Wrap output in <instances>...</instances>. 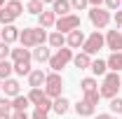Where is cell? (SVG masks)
<instances>
[{
  "label": "cell",
  "mask_w": 122,
  "mask_h": 119,
  "mask_svg": "<svg viewBox=\"0 0 122 119\" xmlns=\"http://www.w3.org/2000/svg\"><path fill=\"white\" fill-rule=\"evenodd\" d=\"M47 30L45 28H24L21 33H19V42H21V47H26V49H35V47L45 45L47 42Z\"/></svg>",
  "instance_id": "cell-1"
},
{
  "label": "cell",
  "mask_w": 122,
  "mask_h": 119,
  "mask_svg": "<svg viewBox=\"0 0 122 119\" xmlns=\"http://www.w3.org/2000/svg\"><path fill=\"white\" fill-rule=\"evenodd\" d=\"M21 14H24L21 0H7L5 7H0V23H2V26H12Z\"/></svg>",
  "instance_id": "cell-2"
},
{
  "label": "cell",
  "mask_w": 122,
  "mask_h": 119,
  "mask_svg": "<svg viewBox=\"0 0 122 119\" xmlns=\"http://www.w3.org/2000/svg\"><path fill=\"white\" fill-rule=\"evenodd\" d=\"M120 75L117 73H106V77H103V84H101V89H99V93H101V98H108V101H113L115 96H117V91H120Z\"/></svg>",
  "instance_id": "cell-3"
},
{
  "label": "cell",
  "mask_w": 122,
  "mask_h": 119,
  "mask_svg": "<svg viewBox=\"0 0 122 119\" xmlns=\"http://www.w3.org/2000/svg\"><path fill=\"white\" fill-rule=\"evenodd\" d=\"M73 49H68V47H61L56 49L54 54H52V59H49V68H52V73H61L71 61H73Z\"/></svg>",
  "instance_id": "cell-4"
},
{
  "label": "cell",
  "mask_w": 122,
  "mask_h": 119,
  "mask_svg": "<svg viewBox=\"0 0 122 119\" xmlns=\"http://www.w3.org/2000/svg\"><path fill=\"white\" fill-rule=\"evenodd\" d=\"M61 89H63V77L61 73H47V79H45V93L54 101L61 96Z\"/></svg>",
  "instance_id": "cell-5"
},
{
  "label": "cell",
  "mask_w": 122,
  "mask_h": 119,
  "mask_svg": "<svg viewBox=\"0 0 122 119\" xmlns=\"http://www.w3.org/2000/svg\"><path fill=\"white\" fill-rule=\"evenodd\" d=\"M103 45H106V37H103L99 30H94L89 37L85 40V45H82V51H85L87 56H94V54H99V51L103 49Z\"/></svg>",
  "instance_id": "cell-6"
},
{
  "label": "cell",
  "mask_w": 122,
  "mask_h": 119,
  "mask_svg": "<svg viewBox=\"0 0 122 119\" xmlns=\"http://www.w3.org/2000/svg\"><path fill=\"white\" fill-rule=\"evenodd\" d=\"M28 101L35 105V107L45 110V112L52 110V98L45 93V89H30V91H28Z\"/></svg>",
  "instance_id": "cell-7"
},
{
  "label": "cell",
  "mask_w": 122,
  "mask_h": 119,
  "mask_svg": "<svg viewBox=\"0 0 122 119\" xmlns=\"http://www.w3.org/2000/svg\"><path fill=\"white\" fill-rule=\"evenodd\" d=\"M54 26H56V30H59V33H63V35H66V33H73V30H77V28H80V16H77V14L59 16Z\"/></svg>",
  "instance_id": "cell-8"
},
{
  "label": "cell",
  "mask_w": 122,
  "mask_h": 119,
  "mask_svg": "<svg viewBox=\"0 0 122 119\" xmlns=\"http://www.w3.org/2000/svg\"><path fill=\"white\" fill-rule=\"evenodd\" d=\"M89 21L94 28H106L110 23V12L103 9V7H92L89 9Z\"/></svg>",
  "instance_id": "cell-9"
},
{
  "label": "cell",
  "mask_w": 122,
  "mask_h": 119,
  "mask_svg": "<svg viewBox=\"0 0 122 119\" xmlns=\"http://www.w3.org/2000/svg\"><path fill=\"white\" fill-rule=\"evenodd\" d=\"M106 47L113 49V54H115V51H122V33H117V30H108V33H106Z\"/></svg>",
  "instance_id": "cell-10"
},
{
  "label": "cell",
  "mask_w": 122,
  "mask_h": 119,
  "mask_svg": "<svg viewBox=\"0 0 122 119\" xmlns=\"http://www.w3.org/2000/svg\"><path fill=\"white\" fill-rule=\"evenodd\" d=\"M85 33L77 28V30H73V33H68V37H66V47L68 49H80V47L85 45Z\"/></svg>",
  "instance_id": "cell-11"
},
{
  "label": "cell",
  "mask_w": 122,
  "mask_h": 119,
  "mask_svg": "<svg viewBox=\"0 0 122 119\" xmlns=\"http://www.w3.org/2000/svg\"><path fill=\"white\" fill-rule=\"evenodd\" d=\"M2 91H5V96H7V98H16V96H19V91H21V84H19L16 79L10 77V79H5V82H2Z\"/></svg>",
  "instance_id": "cell-12"
},
{
  "label": "cell",
  "mask_w": 122,
  "mask_h": 119,
  "mask_svg": "<svg viewBox=\"0 0 122 119\" xmlns=\"http://www.w3.org/2000/svg\"><path fill=\"white\" fill-rule=\"evenodd\" d=\"M30 54H33V59L38 61V63H49V59H52V49H49V47H45V45L35 47Z\"/></svg>",
  "instance_id": "cell-13"
},
{
  "label": "cell",
  "mask_w": 122,
  "mask_h": 119,
  "mask_svg": "<svg viewBox=\"0 0 122 119\" xmlns=\"http://www.w3.org/2000/svg\"><path fill=\"white\" fill-rule=\"evenodd\" d=\"M45 79H47V73H42V70H30L28 87H30V89H40V87L45 84Z\"/></svg>",
  "instance_id": "cell-14"
},
{
  "label": "cell",
  "mask_w": 122,
  "mask_h": 119,
  "mask_svg": "<svg viewBox=\"0 0 122 119\" xmlns=\"http://www.w3.org/2000/svg\"><path fill=\"white\" fill-rule=\"evenodd\" d=\"M52 110H54L59 117H63V114L71 110V101H68V98H63V96H59V98H54V101H52Z\"/></svg>",
  "instance_id": "cell-15"
},
{
  "label": "cell",
  "mask_w": 122,
  "mask_h": 119,
  "mask_svg": "<svg viewBox=\"0 0 122 119\" xmlns=\"http://www.w3.org/2000/svg\"><path fill=\"white\" fill-rule=\"evenodd\" d=\"M52 12L59 16H68L71 14V0H54L52 2Z\"/></svg>",
  "instance_id": "cell-16"
},
{
  "label": "cell",
  "mask_w": 122,
  "mask_h": 119,
  "mask_svg": "<svg viewBox=\"0 0 122 119\" xmlns=\"http://www.w3.org/2000/svg\"><path fill=\"white\" fill-rule=\"evenodd\" d=\"M38 23H40V28H52V26L56 23V14H54L52 9H45L42 14L38 16Z\"/></svg>",
  "instance_id": "cell-17"
},
{
  "label": "cell",
  "mask_w": 122,
  "mask_h": 119,
  "mask_svg": "<svg viewBox=\"0 0 122 119\" xmlns=\"http://www.w3.org/2000/svg\"><path fill=\"white\" fill-rule=\"evenodd\" d=\"M19 33H21V30L16 28L14 23H12V26H5V30H2V42H7V45L16 42V40H19Z\"/></svg>",
  "instance_id": "cell-18"
},
{
  "label": "cell",
  "mask_w": 122,
  "mask_h": 119,
  "mask_svg": "<svg viewBox=\"0 0 122 119\" xmlns=\"http://www.w3.org/2000/svg\"><path fill=\"white\" fill-rule=\"evenodd\" d=\"M47 42L52 49H61V47H66V35L59 33V30H54V33H49V37H47Z\"/></svg>",
  "instance_id": "cell-19"
},
{
  "label": "cell",
  "mask_w": 122,
  "mask_h": 119,
  "mask_svg": "<svg viewBox=\"0 0 122 119\" xmlns=\"http://www.w3.org/2000/svg\"><path fill=\"white\" fill-rule=\"evenodd\" d=\"M80 91H82V96L94 93V91H99V82H96L94 77H85V79L80 82Z\"/></svg>",
  "instance_id": "cell-20"
},
{
  "label": "cell",
  "mask_w": 122,
  "mask_h": 119,
  "mask_svg": "<svg viewBox=\"0 0 122 119\" xmlns=\"http://www.w3.org/2000/svg\"><path fill=\"white\" fill-rule=\"evenodd\" d=\"M73 63H75L77 70H89V65H92V56H87L85 51H80V54H75V56H73Z\"/></svg>",
  "instance_id": "cell-21"
},
{
  "label": "cell",
  "mask_w": 122,
  "mask_h": 119,
  "mask_svg": "<svg viewBox=\"0 0 122 119\" xmlns=\"http://www.w3.org/2000/svg\"><path fill=\"white\" fill-rule=\"evenodd\" d=\"M10 59H12V63H16V61H30L33 54H30V49H26V47H19V49H12Z\"/></svg>",
  "instance_id": "cell-22"
},
{
  "label": "cell",
  "mask_w": 122,
  "mask_h": 119,
  "mask_svg": "<svg viewBox=\"0 0 122 119\" xmlns=\"http://www.w3.org/2000/svg\"><path fill=\"white\" fill-rule=\"evenodd\" d=\"M94 107H96V105L87 103V101L82 98V101L75 105V112H77V117H92V114H94Z\"/></svg>",
  "instance_id": "cell-23"
},
{
  "label": "cell",
  "mask_w": 122,
  "mask_h": 119,
  "mask_svg": "<svg viewBox=\"0 0 122 119\" xmlns=\"http://www.w3.org/2000/svg\"><path fill=\"white\" fill-rule=\"evenodd\" d=\"M106 63H108V68H110L113 73H120V70H122V51L110 54V56L106 59Z\"/></svg>",
  "instance_id": "cell-24"
},
{
  "label": "cell",
  "mask_w": 122,
  "mask_h": 119,
  "mask_svg": "<svg viewBox=\"0 0 122 119\" xmlns=\"http://www.w3.org/2000/svg\"><path fill=\"white\" fill-rule=\"evenodd\" d=\"M89 70L96 75V77H99V75H103V77H106V73H108V63H106L103 59H96V61H92Z\"/></svg>",
  "instance_id": "cell-25"
},
{
  "label": "cell",
  "mask_w": 122,
  "mask_h": 119,
  "mask_svg": "<svg viewBox=\"0 0 122 119\" xmlns=\"http://www.w3.org/2000/svg\"><path fill=\"white\" fill-rule=\"evenodd\" d=\"M26 12H28V14L40 16L42 12H45V5H42L40 0H28V2H26Z\"/></svg>",
  "instance_id": "cell-26"
},
{
  "label": "cell",
  "mask_w": 122,
  "mask_h": 119,
  "mask_svg": "<svg viewBox=\"0 0 122 119\" xmlns=\"http://www.w3.org/2000/svg\"><path fill=\"white\" fill-rule=\"evenodd\" d=\"M12 65H14V73L21 75V77H24V75L28 77L30 70H33V68H30V61H16V63H12Z\"/></svg>",
  "instance_id": "cell-27"
},
{
  "label": "cell",
  "mask_w": 122,
  "mask_h": 119,
  "mask_svg": "<svg viewBox=\"0 0 122 119\" xmlns=\"http://www.w3.org/2000/svg\"><path fill=\"white\" fill-rule=\"evenodd\" d=\"M14 73V65H12V61H0V79L5 82V79H10V75Z\"/></svg>",
  "instance_id": "cell-28"
},
{
  "label": "cell",
  "mask_w": 122,
  "mask_h": 119,
  "mask_svg": "<svg viewBox=\"0 0 122 119\" xmlns=\"http://www.w3.org/2000/svg\"><path fill=\"white\" fill-rule=\"evenodd\" d=\"M30 105V101H28V96H16V98H12V110H26Z\"/></svg>",
  "instance_id": "cell-29"
},
{
  "label": "cell",
  "mask_w": 122,
  "mask_h": 119,
  "mask_svg": "<svg viewBox=\"0 0 122 119\" xmlns=\"http://www.w3.org/2000/svg\"><path fill=\"white\" fill-rule=\"evenodd\" d=\"M108 107H110V112H115V114H122V98H117V96H115V98L110 101V105H108Z\"/></svg>",
  "instance_id": "cell-30"
},
{
  "label": "cell",
  "mask_w": 122,
  "mask_h": 119,
  "mask_svg": "<svg viewBox=\"0 0 122 119\" xmlns=\"http://www.w3.org/2000/svg\"><path fill=\"white\" fill-rule=\"evenodd\" d=\"M10 54H12V49H10V45L0 40V61H7V59H10Z\"/></svg>",
  "instance_id": "cell-31"
},
{
  "label": "cell",
  "mask_w": 122,
  "mask_h": 119,
  "mask_svg": "<svg viewBox=\"0 0 122 119\" xmlns=\"http://www.w3.org/2000/svg\"><path fill=\"white\" fill-rule=\"evenodd\" d=\"M87 5H89V0H71V9H75V12H82Z\"/></svg>",
  "instance_id": "cell-32"
},
{
  "label": "cell",
  "mask_w": 122,
  "mask_h": 119,
  "mask_svg": "<svg viewBox=\"0 0 122 119\" xmlns=\"http://www.w3.org/2000/svg\"><path fill=\"white\" fill-rule=\"evenodd\" d=\"M10 110H12V98H0V112H7L10 114Z\"/></svg>",
  "instance_id": "cell-33"
},
{
  "label": "cell",
  "mask_w": 122,
  "mask_h": 119,
  "mask_svg": "<svg viewBox=\"0 0 122 119\" xmlns=\"http://www.w3.org/2000/svg\"><path fill=\"white\" fill-rule=\"evenodd\" d=\"M30 119H49V112L40 110V107H35V110H33V114H30Z\"/></svg>",
  "instance_id": "cell-34"
},
{
  "label": "cell",
  "mask_w": 122,
  "mask_h": 119,
  "mask_svg": "<svg viewBox=\"0 0 122 119\" xmlns=\"http://www.w3.org/2000/svg\"><path fill=\"white\" fill-rule=\"evenodd\" d=\"M99 98H101V93H99V91H94V93H87V96H85V101H87V103H92V105L99 103Z\"/></svg>",
  "instance_id": "cell-35"
},
{
  "label": "cell",
  "mask_w": 122,
  "mask_h": 119,
  "mask_svg": "<svg viewBox=\"0 0 122 119\" xmlns=\"http://www.w3.org/2000/svg\"><path fill=\"white\" fill-rule=\"evenodd\" d=\"M12 119H30L26 110H12Z\"/></svg>",
  "instance_id": "cell-36"
},
{
  "label": "cell",
  "mask_w": 122,
  "mask_h": 119,
  "mask_svg": "<svg viewBox=\"0 0 122 119\" xmlns=\"http://www.w3.org/2000/svg\"><path fill=\"white\" fill-rule=\"evenodd\" d=\"M106 5H108V9H120L122 0H106Z\"/></svg>",
  "instance_id": "cell-37"
},
{
  "label": "cell",
  "mask_w": 122,
  "mask_h": 119,
  "mask_svg": "<svg viewBox=\"0 0 122 119\" xmlns=\"http://www.w3.org/2000/svg\"><path fill=\"white\" fill-rule=\"evenodd\" d=\"M115 23H117V28H122V9L115 12Z\"/></svg>",
  "instance_id": "cell-38"
},
{
  "label": "cell",
  "mask_w": 122,
  "mask_h": 119,
  "mask_svg": "<svg viewBox=\"0 0 122 119\" xmlns=\"http://www.w3.org/2000/svg\"><path fill=\"white\" fill-rule=\"evenodd\" d=\"M101 2H106V0H89L92 7H101Z\"/></svg>",
  "instance_id": "cell-39"
},
{
  "label": "cell",
  "mask_w": 122,
  "mask_h": 119,
  "mask_svg": "<svg viewBox=\"0 0 122 119\" xmlns=\"http://www.w3.org/2000/svg\"><path fill=\"white\" fill-rule=\"evenodd\" d=\"M0 119H12V112L7 114V112H0Z\"/></svg>",
  "instance_id": "cell-40"
},
{
  "label": "cell",
  "mask_w": 122,
  "mask_h": 119,
  "mask_svg": "<svg viewBox=\"0 0 122 119\" xmlns=\"http://www.w3.org/2000/svg\"><path fill=\"white\" fill-rule=\"evenodd\" d=\"M94 119H113V117H110V114H96Z\"/></svg>",
  "instance_id": "cell-41"
},
{
  "label": "cell",
  "mask_w": 122,
  "mask_h": 119,
  "mask_svg": "<svg viewBox=\"0 0 122 119\" xmlns=\"http://www.w3.org/2000/svg\"><path fill=\"white\" fill-rule=\"evenodd\" d=\"M40 2H42V5H45V2H49V5H52V2H54V0H40Z\"/></svg>",
  "instance_id": "cell-42"
},
{
  "label": "cell",
  "mask_w": 122,
  "mask_h": 119,
  "mask_svg": "<svg viewBox=\"0 0 122 119\" xmlns=\"http://www.w3.org/2000/svg\"><path fill=\"white\" fill-rule=\"evenodd\" d=\"M5 2H7V0H0V7H5Z\"/></svg>",
  "instance_id": "cell-43"
},
{
  "label": "cell",
  "mask_w": 122,
  "mask_h": 119,
  "mask_svg": "<svg viewBox=\"0 0 122 119\" xmlns=\"http://www.w3.org/2000/svg\"><path fill=\"white\" fill-rule=\"evenodd\" d=\"M0 89H2V79H0Z\"/></svg>",
  "instance_id": "cell-44"
},
{
  "label": "cell",
  "mask_w": 122,
  "mask_h": 119,
  "mask_svg": "<svg viewBox=\"0 0 122 119\" xmlns=\"http://www.w3.org/2000/svg\"><path fill=\"white\" fill-rule=\"evenodd\" d=\"M0 40H2V30H0Z\"/></svg>",
  "instance_id": "cell-45"
},
{
  "label": "cell",
  "mask_w": 122,
  "mask_h": 119,
  "mask_svg": "<svg viewBox=\"0 0 122 119\" xmlns=\"http://www.w3.org/2000/svg\"><path fill=\"white\" fill-rule=\"evenodd\" d=\"M120 79H122V75H120Z\"/></svg>",
  "instance_id": "cell-46"
},
{
  "label": "cell",
  "mask_w": 122,
  "mask_h": 119,
  "mask_svg": "<svg viewBox=\"0 0 122 119\" xmlns=\"http://www.w3.org/2000/svg\"><path fill=\"white\" fill-rule=\"evenodd\" d=\"M113 119H115V117H113Z\"/></svg>",
  "instance_id": "cell-47"
}]
</instances>
